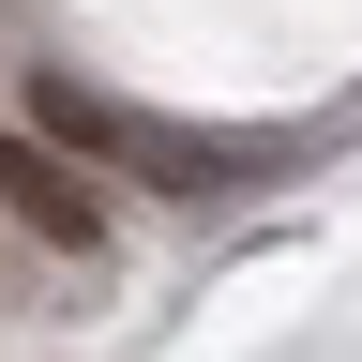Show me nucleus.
<instances>
[{
    "mask_svg": "<svg viewBox=\"0 0 362 362\" xmlns=\"http://www.w3.org/2000/svg\"><path fill=\"white\" fill-rule=\"evenodd\" d=\"M30 136H45L61 166H121V181H166V197H197V181H211L197 136L136 121V106H106V90H76V76H30Z\"/></svg>",
    "mask_w": 362,
    "mask_h": 362,
    "instance_id": "nucleus-1",
    "label": "nucleus"
},
{
    "mask_svg": "<svg viewBox=\"0 0 362 362\" xmlns=\"http://www.w3.org/2000/svg\"><path fill=\"white\" fill-rule=\"evenodd\" d=\"M0 197H16V226H30V242H61V257L106 242V197H90V181L45 151V136H0Z\"/></svg>",
    "mask_w": 362,
    "mask_h": 362,
    "instance_id": "nucleus-2",
    "label": "nucleus"
}]
</instances>
